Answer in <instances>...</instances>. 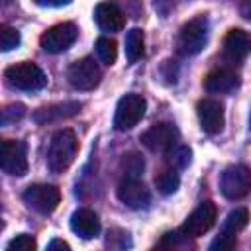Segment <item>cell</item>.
<instances>
[{
	"label": "cell",
	"instance_id": "6da1fadb",
	"mask_svg": "<svg viewBox=\"0 0 251 251\" xmlns=\"http://www.w3.org/2000/svg\"><path fill=\"white\" fill-rule=\"evenodd\" d=\"M78 151V139L73 129H59L53 133L49 147H47V169L55 175L65 173L71 163L75 161Z\"/></svg>",
	"mask_w": 251,
	"mask_h": 251
},
{
	"label": "cell",
	"instance_id": "7a4b0ae2",
	"mask_svg": "<svg viewBox=\"0 0 251 251\" xmlns=\"http://www.w3.org/2000/svg\"><path fill=\"white\" fill-rule=\"evenodd\" d=\"M208 31H210V24H208L206 16H196V18L188 20L178 31L176 53L182 57L198 55L208 43Z\"/></svg>",
	"mask_w": 251,
	"mask_h": 251
},
{
	"label": "cell",
	"instance_id": "3957f363",
	"mask_svg": "<svg viewBox=\"0 0 251 251\" xmlns=\"http://www.w3.org/2000/svg\"><path fill=\"white\" fill-rule=\"evenodd\" d=\"M4 78L6 82L16 88V90H25V92H35L45 88L47 84V76L45 73L31 61H22L16 65H10L4 71Z\"/></svg>",
	"mask_w": 251,
	"mask_h": 251
},
{
	"label": "cell",
	"instance_id": "277c9868",
	"mask_svg": "<svg viewBox=\"0 0 251 251\" xmlns=\"http://www.w3.org/2000/svg\"><path fill=\"white\" fill-rule=\"evenodd\" d=\"M220 190L229 200H239L251 192V169L245 165H229L220 175Z\"/></svg>",
	"mask_w": 251,
	"mask_h": 251
},
{
	"label": "cell",
	"instance_id": "5b68a950",
	"mask_svg": "<svg viewBox=\"0 0 251 251\" xmlns=\"http://www.w3.org/2000/svg\"><path fill=\"white\" fill-rule=\"evenodd\" d=\"M145 98L139 94H126L120 98L118 106H116V114H114V127L118 131H129L133 129L139 120L145 114Z\"/></svg>",
	"mask_w": 251,
	"mask_h": 251
},
{
	"label": "cell",
	"instance_id": "8992f818",
	"mask_svg": "<svg viewBox=\"0 0 251 251\" xmlns=\"http://www.w3.org/2000/svg\"><path fill=\"white\" fill-rule=\"evenodd\" d=\"M216 216H218V208H216L214 202H210V200L200 202L188 214V218L184 220V224L180 227V233L184 237H200V235L208 233L214 227Z\"/></svg>",
	"mask_w": 251,
	"mask_h": 251
},
{
	"label": "cell",
	"instance_id": "52a82bcc",
	"mask_svg": "<svg viewBox=\"0 0 251 251\" xmlns=\"http://www.w3.org/2000/svg\"><path fill=\"white\" fill-rule=\"evenodd\" d=\"M78 37V29L73 22H63V24H57L53 27H49L47 31L41 33L39 37V45L45 53H51V55H57V53H63L67 51Z\"/></svg>",
	"mask_w": 251,
	"mask_h": 251
},
{
	"label": "cell",
	"instance_id": "ba28073f",
	"mask_svg": "<svg viewBox=\"0 0 251 251\" xmlns=\"http://www.w3.org/2000/svg\"><path fill=\"white\" fill-rule=\"evenodd\" d=\"M22 198L27 208L39 214H51L61 202V190L55 184H29L24 190Z\"/></svg>",
	"mask_w": 251,
	"mask_h": 251
},
{
	"label": "cell",
	"instance_id": "9c48e42d",
	"mask_svg": "<svg viewBox=\"0 0 251 251\" xmlns=\"http://www.w3.org/2000/svg\"><path fill=\"white\" fill-rule=\"evenodd\" d=\"M67 78H69L71 86L76 90H92L100 84L102 71L94 63V59L84 57V59L71 63V67L67 69Z\"/></svg>",
	"mask_w": 251,
	"mask_h": 251
},
{
	"label": "cell",
	"instance_id": "30bf717a",
	"mask_svg": "<svg viewBox=\"0 0 251 251\" xmlns=\"http://www.w3.org/2000/svg\"><path fill=\"white\" fill-rule=\"evenodd\" d=\"M2 171L12 176H24L27 173V147L20 139H4L0 149Z\"/></svg>",
	"mask_w": 251,
	"mask_h": 251
},
{
	"label": "cell",
	"instance_id": "8fae6325",
	"mask_svg": "<svg viewBox=\"0 0 251 251\" xmlns=\"http://www.w3.org/2000/svg\"><path fill=\"white\" fill-rule=\"evenodd\" d=\"M178 141V129L169 122L153 124L147 131L141 133V143L153 153H167Z\"/></svg>",
	"mask_w": 251,
	"mask_h": 251
},
{
	"label": "cell",
	"instance_id": "7c38bea8",
	"mask_svg": "<svg viewBox=\"0 0 251 251\" xmlns=\"http://www.w3.org/2000/svg\"><path fill=\"white\" fill-rule=\"evenodd\" d=\"M196 114H198L200 127L206 133L216 135V133H220L224 129V104L220 100L202 98L196 104Z\"/></svg>",
	"mask_w": 251,
	"mask_h": 251
},
{
	"label": "cell",
	"instance_id": "4fadbf2b",
	"mask_svg": "<svg viewBox=\"0 0 251 251\" xmlns=\"http://www.w3.org/2000/svg\"><path fill=\"white\" fill-rule=\"evenodd\" d=\"M118 200L122 204H126L131 210H141L149 204V190L145 188V184L141 180H137L135 176H127L126 180H122L118 184Z\"/></svg>",
	"mask_w": 251,
	"mask_h": 251
},
{
	"label": "cell",
	"instance_id": "5bb4252c",
	"mask_svg": "<svg viewBox=\"0 0 251 251\" xmlns=\"http://www.w3.org/2000/svg\"><path fill=\"white\" fill-rule=\"evenodd\" d=\"M94 20H96L98 27L102 31H108V33L122 31L126 25V18L114 2H100L94 8Z\"/></svg>",
	"mask_w": 251,
	"mask_h": 251
},
{
	"label": "cell",
	"instance_id": "9a60e30c",
	"mask_svg": "<svg viewBox=\"0 0 251 251\" xmlns=\"http://www.w3.org/2000/svg\"><path fill=\"white\" fill-rule=\"evenodd\" d=\"M71 229L82 239H92L100 233V220L92 210L80 208L71 216Z\"/></svg>",
	"mask_w": 251,
	"mask_h": 251
},
{
	"label": "cell",
	"instance_id": "2e32d148",
	"mask_svg": "<svg viewBox=\"0 0 251 251\" xmlns=\"http://www.w3.org/2000/svg\"><path fill=\"white\" fill-rule=\"evenodd\" d=\"M224 53L231 61H241L251 53V35L243 29H229L224 37Z\"/></svg>",
	"mask_w": 251,
	"mask_h": 251
},
{
	"label": "cell",
	"instance_id": "e0dca14e",
	"mask_svg": "<svg viewBox=\"0 0 251 251\" xmlns=\"http://www.w3.org/2000/svg\"><path fill=\"white\" fill-rule=\"evenodd\" d=\"M82 108L80 102H59V104H51V106H43L33 114V120L37 124H51V122H59L65 118H71L75 114H78Z\"/></svg>",
	"mask_w": 251,
	"mask_h": 251
},
{
	"label": "cell",
	"instance_id": "ac0fdd59",
	"mask_svg": "<svg viewBox=\"0 0 251 251\" xmlns=\"http://www.w3.org/2000/svg\"><path fill=\"white\" fill-rule=\"evenodd\" d=\"M239 84V76L231 69H214L204 76V88L208 92H229Z\"/></svg>",
	"mask_w": 251,
	"mask_h": 251
},
{
	"label": "cell",
	"instance_id": "d6986e66",
	"mask_svg": "<svg viewBox=\"0 0 251 251\" xmlns=\"http://www.w3.org/2000/svg\"><path fill=\"white\" fill-rule=\"evenodd\" d=\"M126 57L127 63H137L143 57V31L133 27L126 35Z\"/></svg>",
	"mask_w": 251,
	"mask_h": 251
},
{
	"label": "cell",
	"instance_id": "ffe728a7",
	"mask_svg": "<svg viewBox=\"0 0 251 251\" xmlns=\"http://www.w3.org/2000/svg\"><path fill=\"white\" fill-rule=\"evenodd\" d=\"M155 186L161 194H175L180 186V176H178V171L169 167V169H163L157 176H155Z\"/></svg>",
	"mask_w": 251,
	"mask_h": 251
},
{
	"label": "cell",
	"instance_id": "44dd1931",
	"mask_svg": "<svg viewBox=\"0 0 251 251\" xmlns=\"http://www.w3.org/2000/svg\"><path fill=\"white\" fill-rule=\"evenodd\" d=\"M249 222V212L247 208H235L227 214V218L224 220V227L222 233H229V235H237Z\"/></svg>",
	"mask_w": 251,
	"mask_h": 251
},
{
	"label": "cell",
	"instance_id": "7402d4cb",
	"mask_svg": "<svg viewBox=\"0 0 251 251\" xmlns=\"http://www.w3.org/2000/svg\"><path fill=\"white\" fill-rule=\"evenodd\" d=\"M190 159H192V151L186 147V145H175L171 147L167 153H165V161L169 167L180 171V169H186L190 165Z\"/></svg>",
	"mask_w": 251,
	"mask_h": 251
},
{
	"label": "cell",
	"instance_id": "603a6c76",
	"mask_svg": "<svg viewBox=\"0 0 251 251\" xmlns=\"http://www.w3.org/2000/svg\"><path fill=\"white\" fill-rule=\"evenodd\" d=\"M94 49H96L98 59H100L104 65H114V63H116L118 47H116V41H114V39H110V37H98Z\"/></svg>",
	"mask_w": 251,
	"mask_h": 251
},
{
	"label": "cell",
	"instance_id": "cb8c5ba5",
	"mask_svg": "<svg viewBox=\"0 0 251 251\" xmlns=\"http://www.w3.org/2000/svg\"><path fill=\"white\" fill-rule=\"evenodd\" d=\"M18 45H20V31L10 25H0V49L6 53L16 49Z\"/></svg>",
	"mask_w": 251,
	"mask_h": 251
},
{
	"label": "cell",
	"instance_id": "d4e9b609",
	"mask_svg": "<svg viewBox=\"0 0 251 251\" xmlns=\"http://www.w3.org/2000/svg\"><path fill=\"white\" fill-rule=\"evenodd\" d=\"M35 247H37V243L29 233H20L14 239H10L6 245L8 251H33Z\"/></svg>",
	"mask_w": 251,
	"mask_h": 251
},
{
	"label": "cell",
	"instance_id": "484cf974",
	"mask_svg": "<svg viewBox=\"0 0 251 251\" xmlns=\"http://www.w3.org/2000/svg\"><path fill=\"white\" fill-rule=\"evenodd\" d=\"M25 116V106L24 104H10L2 110V126H10L16 124L18 120H22Z\"/></svg>",
	"mask_w": 251,
	"mask_h": 251
},
{
	"label": "cell",
	"instance_id": "4316f807",
	"mask_svg": "<svg viewBox=\"0 0 251 251\" xmlns=\"http://www.w3.org/2000/svg\"><path fill=\"white\" fill-rule=\"evenodd\" d=\"M237 243V237L235 235H229V233H220L212 243H210V249L212 251H229L233 249Z\"/></svg>",
	"mask_w": 251,
	"mask_h": 251
},
{
	"label": "cell",
	"instance_id": "83f0119b",
	"mask_svg": "<svg viewBox=\"0 0 251 251\" xmlns=\"http://www.w3.org/2000/svg\"><path fill=\"white\" fill-rule=\"evenodd\" d=\"M153 6H155V10H157L161 16H167V14L173 10L175 0H153Z\"/></svg>",
	"mask_w": 251,
	"mask_h": 251
},
{
	"label": "cell",
	"instance_id": "f1b7e54d",
	"mask_svg": "<svg viewBox=\"0 0 251 251\" xmlns=\"http://www.w3.org/2000/svg\"><path fill=\"white\" fill-rule=\"evenodd\" d=\"M33 2L43 8H61V6H69L73 0H33Z\"/></svg>",
	"mask_w": 251,
	"mask_h": 251
},
{
	"label": "cell",
	"instance_id": "f546056e",
	"mask_svg": "<svg viewBox=\"0 0 251 251\" xmlns=\"http://www.w3.org/2000/svg\"><path fill=\"white\" fill-rule=\"evenodd\" d=\"M55 249L69 251V249H71V245H69L67 241H63V239H53V241H49V243H47V251H55Z\"/></svg>",
	"mask_w": 251,
	"mask_h": 251
},
{
	"label": "cell",
	"instance_id": "4dcf8cb0",
	"mask_svg": "<svg viewBox=\"0 0 251 251\" xmlns=\"http://www.w3.org/2000/svg\"><path fill=\"white\" fill-rule=\"evenodd\" d=\"M239 14H241L245 20L251 22V0H243V2H241V6H239Z\"/></svg>",
	"mask_w": 251,
	"mask_h": 251
},
{
	"label": "cell",
	"instance_id": "1f68e13d",
	"mask_svg": "<svg viewBox=\"0 0 251 251\" xmlns=\"http://www.w3.org/2000/svg\"><path fill=\"white\" fill-rule=\"evenodd\" d=\"M249 129H251V114H249Z\"/></svg>",
	"mask_w": 251,
	"mask_h": 251
}]
</instances>
